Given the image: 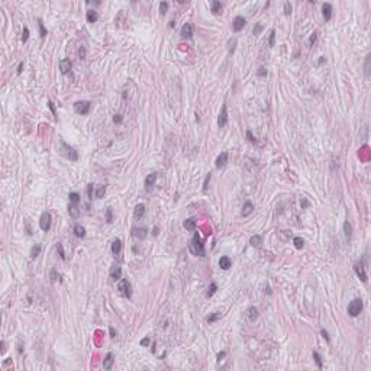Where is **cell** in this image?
Segmentation results:
<instances>
[{"instance_id": "obj_28", "label": "cell", "mask_w": 371, "mask_h": 371, "mask_svg": "<svg viewBox=\"0 0 371 371\" xmlns=\"http://www.w3.org/2000/svg\"><path fill=\"white\" fill-rule=\"evenodd\" d=\"M74 234H76L77 238H84V236H86V229H84L81 225L77 223V225L74 226Z\"/></svg>"}, {"instance_id": "obj_31", "label": "cell", "mask_w": 371, "mask_h": 371, "mask_svg": "<svg viewBox=\"0 0 371 371\" xmlns=\"http://www.w3.org/2000/svg\"><path fill=\"white\" fill-rule=\"evenodd\" d=\"M293 244H294V247L297 248V249H302L304 247V241L300 238V236H296L294 239H293Z\"/></svg>"}, {"instance_id": "obj_33", "label": "cell", "mask_w": 371, "mask_h": 371, "mask_svg": "<svg viewBox=\"0 0 371 371\" xmlns=\"http://www.w3.org/2000/svg\"><path fill=\"white\" fill-rule=\"evenodd\" d=\"M39 254H41V245L36 244V245H34L32 249H31V257H32V258H36Z\"/></svg>"}, {"instance_id": "obj_35", "label": "cell", "mask_w": 371, "mask_h": 371, "mask_svg": "<svg viewBox=\"0 0 371 371\" xmlns=\"http://www.w3.org/2000/svg\"><path fill=\"white\" fill-rule=\"evenodd\" d=\"M112 220H113V210H112V207H107L106 209V222L112 223Z\"/></svg>"}, {"instance_id": "obj_30", "label": "cell", "mask_w": 371, "mask_h": 371, "mask_svg": "<svg viewBox=\"0 0 371 371\" xmlns=\"http://www.w3.org/2000/svg\"><path fill=\"white\" fill-rule=\"evenodd\" d=\"M216 290H217V284L215 281H212L210 286H209V289H207V292H206V297H212L215 293H216Z\"/></svg>"}, {"instance_id": "obj_60", "label": "cell", "mask_w": 371, "mask_h": 371, "mask_svg": "<svg viewBox=\"0 0 371 371\" xmlns=\"http://www.w3.org/2000/svg\"><path fill=\"white\" fill-rule=\"evenodd\" d=\"M4 347H6V344H4V341H1V352H4V351H6Z\"/></svg>"}, {"instance_id": "obj_9", "label": "cell", "mask_w": 371, "mask_h": 371, "mask_svg": "<svg viewBox=\"0 0 371 371\" xmlns=\"http://www.w3.org/2000/svg\"><path fill=\"white\" fill-rule=\"evenodd\" d=\"M245 18H242V16H236L235 19H234V22H232V29H234V32H239V31H242L244 29V26H245Z\"/></svg>"}, {"instance_id": "obj_61", "label": "cell", "mask_w": 371, "mask_h": 371, "mask_svg": "<svg viewBox=\"0 0 371 371\" xmlns=\"http://www.w3.org/2000/svg\"><path fill=\"white\" fill-rule=\"evenodd\" d=\"M152 235H154V236H157V235H158V228H157V226L154 228V232H152Z\"/></svg>"}, {"instance_id": "obj_20", "label": "cell", "mask_w": 371, "mask_h": 371, "mask_svg": "<svg viewBox=\"0 0 371 371\" xmlns=\"http://www.w3.org/2000/svg\"><path fill=\"white\" fill-rule=\"evenodd\" d=\"M155 181H157V173H151V174H148L145 179V186H146V190L151 187V186H154L155 184Z\"/></svg>"}, {"instance_id": "obj_54", "label": "cell", "mask_w": 371, "mask_h": 371, "mask_svg": "<svg viewBox=\"0 0 371 371\" xmlns=\"http://www.w3.org/2000/svg\"><path fill=\"white\" fill-rule=\"evenodd\" d=\"M141 345L142 347H148L149 345V338H144L142 341H141Z\"/></svg>"}, {"instance_id": "obj_43", "label": "cell", "mask_w": 371, "mask_h": 371, "mask_svg": "<svg viewBox=\"0 0 371 371\" xmlns=\"http://www.w3.org/2000/svg\"><path fill=\"white\" fill-rule=\"evenodd\" d=\"M290 13H292V4H290L289 1H286V3H284V15L289 16Z\"/></svg>"}, {"instance_id": "obj_40", "label": "cell", "mask_w": 371, "mask_h": 371, "mask_svg": "<svg viewBox=\"0 0 371 371\" xmlns=\"http://www.w3.org/2000/svg\"><path fill=\"white\" fill-rule=\"evenodd\" d=\"M219 317H220V313H213V315L207 316V322H209V323H213V322H216Z\"/></svg>"}, {"instance_id": "obj_4", "label": "cell", "mask_w": 371, "mask_h": 371, "mask_svg": "<svg viewBox=\"0 0 371 371\" xmlns=\"http://www.w3.org/2000/svg\"><path fill=\"white\" fill-rule=\"evenodd\" d=\"M118 289H119V292H120L122 296L128 297V299H131V296H132V286H131V283L126 280V278H122V280H120L119 286H118Z\"/></svg>"}, {"instance_id": "obj_24", "label": "cell", "mask_w": 371, "mask_h": 371, "mask_svg": "<svg viewBox=\"0 0 371 371\" xmlns=\"http://www.w3.org/2000/svg\"><path fill=\"white\" fill-rule=\"evenodd\" d=\"M134 235L138 238V239H145L146 235H148V229H146L145 226H142V228H139V229H136L135 234Z\"/></svg>"}, {"instance_id": "obj_42", "label": "cell", "mask_w": 371, "mask_h": 371, "mask_svg": "<svg viewBox=\"0 0 371 371\" xmlns=\"http://www.w3.org/2000/svg\"><path fill=\"white\" fill-rule=\"evenodd\" d=\"M313 358H315V361H316V364H317V367L319 368H322V358H320V355L317 354V352H313Z\"/></svg>"}, {"instance_id": "obj_26", "label": "cell", "mask_w": 371, "mask_h": 371, "mask_svg": "<svg viewBox=\"0 0 371 371\" xmlns=\"http://www.w3.org/2000/svg\"><path fill=\"white\" fill-rule=\"evenodd\" d=\"M184 228L187 229V231H194L196 229V219H193V217H190V219H187V220H184Z\"/></svg>"}, {"instance_id": "obj_23", "label": "cell", "mask_w": 371, "mask_h": 371, "mask_svg": "<svg viewBox=\"0 0 371 371\" xmlns=\"http://www.w3.org/2000/svg\"><path fill=\"white\" fill-rule=\"evenodd\" d=\"M257 317H258V310H257V307L251 306V307L248 309V319H249V322H255Z\"/></svg>"}, {"instance_id": "obj_48", "label": "cell", "mask_w": 371, "mask_h": 371, "mask_svg": "<svg viewBox=\"0 0 371 371\" xmlns=\"http://www.w3.org/2000/svg\"><path fill=\"white\" fill-rule=\"evenodd\" d=\"M79 55H80V58H81V60H84V58H86V48H84V46H80Z\"/></svg>"}, {"instance_id": "obj_14", "label": "cell", "mask_w": 371, "mask_h": 371, "mask_svg": "<svg viewBox=\"0 0 371 371\" xmlns=\"http://www.w3.org/2000/svg\"><path fill=\"white\" fill-rule=\"evenodd\" d=\"M144 215H145V204H144V203L136 204L135 209H134V217H135V219H141Z\"/></svg>"}, {"instance_id": "obj_47", "label": "cell", "mask_w": 371, "mask_h": 371, "mask_svg": "<svg viewBox=\"0 0 371 371\" xmlns=\"http://www.w3.org/2000/svg\"><path fill=\"white\" fill-rule=\"evenodd\" d=\"M274 41H275V31H271V32H270V42H268V45L274 46Z\"/></svg>"}, {"instance_id": "obj_21", "label": "cell", "mask_w": 371, "mask_h": 371, "mask_svg": "<svg viewBox=\"0 0 371 371\" xmlns=\"http://www.w3.org/2000/svg\"><path fill=\"white\" fill-rule=\"evenodd\" d=\"M252 212H254V204L248 200V202L244 203V207H242V216H249Z\"/></svg>"}, {"instance_id": "obj_11", "label": "cell", "mask_w": 371, "mask_h": 371, "mask_svg": "<svg viewBox=\"0 0 371 371\" xmlns=\"http://www.w3.org/2000/svg\"><path fill=\"white\" fill-rule=\"evenodd\" d=\"M322 15H323L325 21H331V18H332V4L331 3H323V6H322Z\"/></svg>"}, {"instance_id": "obj_58", "label": "cell", "mask_w": 371, "mask_h": 371, "mask_svg": "<svg viewBox=\"0 0 371 371\" xmlns=\"http://www.w3.org/2000/svg\"><path fill=\"white\" fill-rule=\"evenodd\" d=\"M315 41H316V32H313V34H312V36H310V41H309V42H310V44H313Z\"/></svg>"}, {"instance_id": "obj_32", "label": "cell", "mask_w": 371, "mask_h": 371, "mask_svg": "<svg viewBox=\"0 0 371 371\" xmlns=\"http://www.w3.org/2000/svg\"><path fill=\"white\" fill-rule=\"evenodd\" d=\"M370 60H371V55H367L365 64H364V74H365V77H370Z\"/></svg>"}, {"instance_id": "obj_44", "label": "cell", "mask_w": 371, "mask_h": 371, "mask_svg": "<svg viewBox=\"0 0 371 371\" xmlns=\"http://www.w3.org/2000/svg\"><path fill=\"white\" fill-rule=\"evenodd\" d=\"M28 38H29V29H28V28H23L22 41H23V42H26V41H28Z\"/></svg>"}, {"instance_id": "obj_46", "label": "cell", "mask_w": 371, "mask_h": 371, "mask_svg": "<svg viewBox=\"0 0 371 371\" xmlns=\"http://www.w3.org/2000/svg\"><path fill=\"white\" fill-rule=\"evenodd\" d=\"M57 249L60 251V257H61V259H65V254H64V248H62V244H58V245H57Z\"/></svg>"}, {"instance_id": "obj_17", "label": "cell", "mask_w": 371, "mask_h": 371, "mask_svg": "<svg viewBox=\"0 0 371 371\" xmlns=\"http://www.w3.org/2000/svg\"><path fill=\"white\" fill-rule=\"evenodd\" d=\"M342 228H344V235H345V239H347V241H351V238H352V226H351V223H349L348 220H345Z\"/></svg>"}, {"instance_id": "obj_41", "label": "cell", "mask_w": 371, "mask_h": 371, "mask_svg": "<svg viewBox=\"0 0 371 371\" xmlns=\"http://www.w3.org/2000/svg\"><path fill=\"white\" fill-rule=\"evenodd\" d=\"M210 179H212V176H210V173L204 177V181H203V191H206L207 190V186H209V181H210Z\"/></svg>"}, {"instance_id": "obj_45", "label": "cell", "mask_w": 371, "mask_h": 371, "mask_svg": "<svg viewBox=\"0 0 371 371\" xmlns=\"http://www.w3.org/2000/svg\"><path fill=\"white\" fill-rule=\"evenodd\" d=\"M261 31H262V25L261 23H257L255 26H254V35L257 36V35L261 34Z\"/></svg>"}, {"instance_id": "obj_12", "label": "cell", "mask_w": 371, "mask_h": 371, "mask_svg": "<svg viewBox=\"0 0 371 371\" xmlns=\"http://www.w3.org/2000/svg\"><path fill=\"white\" fill-rule=\"evenodd\" d=\"M110 277H112L113 280H120L122 278V268L118 264L112 265V268H110Z\"/></svg>"}, {"instance_id": "obj_16", "label": "cell", "mask_w": 371, "mask_h": 371, "mask_svg": "<svg viewBox=\"0 0 371 371\" xmlns=\"http://www.w3.org/2000/svg\"><path fill=\"white\" fill-rule=\"evenodd\" d=\"M68 213L71 217H74V219H77L80 216V209L79 206H77V203H71L70 206H68Z\"/></svg>"}, {"instance_id": "obj_27", "label": "cell", "mask_w": 371, "mask_h": 371, "mask_svg": "<svg viewBox=\"0 0 371 371\" xmlns=\"http://www.w3.org/2000/svg\"><path fill=\"white\" fill-rule=\"evenodd\" d=\"M212 13H213V15L222 13V3H220V1H217V0L212 1Z\"/></svg>"}, {"instance_id": "obj_25", "label": "cell", "mask_w": 371, "mask_h": 371, "mask_svg": "<svg viewBox=\"0 0 371 371\" xmlns=\"http://www.w3.org/2000/svg\"><path fill=\"white\" fill-rule=\"evenodd\" d=\"M86 19H87V22L94 23L97 19H99V15H97V12L96 10H89L87 12V15H86Z\"/></svg>"}, {"instance_id": "obj_50", "label": "cell", "mask_w": 371, "mask_h": 371, "mask_svg": "<svg viewBox=\"0 0 371 371\" xmlns=\"http://www.w3.org/2000/svg\"><path fill=\"white\" fill-rule=\"evenodd\" d=\"M247 138L251 141V142H257V139H255V136L251 134V131H247Z\"/></svg>"}, {"instance_id": "obj_64", "label": "cell", "mask_w": 371, "mask_h": 371, "mask_svg": "<svg viewBox=\"0 0 371 371\" xmlns=\"http://www.w3.org/2000/svg\"><path fill=\"white\" fill-rule=\"evenodd\" d=\"M307 206V200H303V203H302V207H306Z\"/></svg>"}, {"instance_id": "obj_29", "label": "cell", "mask_w": 371, "mask_h": 371, "mask_svg": "<svg viewBox=\"0 0 371 371\" xmlns=\"http://www.w3.org/2000/svg\"><path fill=\"white\" fill-rule=\"evenodd\" d=\"M249 244L252 245V247H258L262 244V236L261 235H254L251 236V239H249Z\"/></svg>"}, {"instance_id": "obj_49", "label": "cell", "mask_w": 371, "mask_h": 371, "mask_svg": "<svg viewBox=\"0 0 371 371\" xmlns=\"http://www.w3.org/2000/svg\"><path fill=\"white\" fill-rule=\"evenodd\" d=\"M258 76L259 77H265L267 76V70H265V67H261L258 70Z\"/></svg>"}, {"instance_id": "obj_55", "label": "cell", "mask_w": 371, "mask_h": 371, "mask_svg": "<svg viewBox=\"0 0 371 371\" xmlns=\"http://www.w3.org/2000/svg\"><path fill=\"white\" fill-rule=\"evenodd\" d=\"M55 280H57V271L51 270V281H55Z\"/></svg>"}, {"instance_id": "obj_57", "label": "cell", "mask_w": 371, "mask_h": 371, "mask_svg": "<svg viewBox=\"0 0 371 371\" xmlns=\"http://www.w3.org/2000/svg\"><path fill=\"white\" fill-rule=\"evenodd\" d=\"M322 336L325 338V339H326V341H328V342H329V341H331V339H329V336H328V332H326L325 329H322Z\"/></svg>"}, {"instance_id": "obj_5", "label": "cell", "mask_w": 371, "mask_h": 371, "mask_svg": "<svg viewBox=\"0 0 371 371\" xmlns=\"http://www.w3.org/2000/svg\"><path fill=\"white\" fill-rule=\"evenodd\" d=\"M90 107H91V103L87 100L77 101L74 104V110H76V113H79V115H87V113L90 112Z\"/></svg>"}, {"instance_id": "obj_37", "label": "cell", "mask_w": 371, "mask_h": 371, "mask_svg": "<svg viewBox=\"0 0 371 371\" xmlns=\"http://www.w3.org/2000/svg\"><path fill=\"white\" fill-rule=\"evenodd\" d=\"M168 10V3L167 1H161L159 3V12H161V15H165Z\"/></svg>"}, {"instance_id": "obj_8", "label": "cell", "mask_w": 371, "mask_h": 371, "mask_svg": "<svg viewBox=\"0 0 371 371\" xmlns=\"http://www.w3.org/2000/svg\"><path fill=\"white\" fill-rule=\"evenodd\" d=\"M354 270L357 273V275L360 277V280L362 283H367V274H365V270H364V262L360 261V262H357L355 265H354Z\"/></svg>"}, {"instance_id": "obj_52", "label": "cell", "mask_w": 371, "mask_h": 371, "mask_svg": "<svg viewBox=\"0 0 371 371\" xmlns=\"http://www.w3.org/2000/svg\"><path fill=\"white\" fill-rule=\"evenodd\" d=\"M87 194H89V199H93V184H89V187H87Z\"/></svg>"}, {"instance_id": "obj_1", "label": "cell", "mask_w": 371, "mask_h": 371, "mask_svg": "<svg viewBox=\"0 0 371 371\" xmlns=\"http://www.w3.org/2000/svg\"><path fill=\"white\" fill-rule=\"evenodd\" d=\"M190 251L193 252V254H194V255H199V257H203V255L206 254V251H204V247H203L202 241H200V236H199V234H197V232L194 234L193 239H191Z\"/></svg>"}, {"instance_id": "obj_36", "label": "cell", "mask_w": 371, "mask_h": 371, "mask_svg": "<svg viewBox=\"0 0 371 371\" xmlns=\"http://www.w3.org/2000/svg\"><path fill=\"white\" fill-rule=\"evenodd\" d=\"M68 197H70V202H71V203H79L80 202V194H79V193H70V194H68Z\"/></svg>"}, {"instance_id": "obj_6", "label": "cell", "mask_w": 371, "mask_h": 371, "mask_svg": "<svg viewBox=\"0 0 371 371\" xmlns=\"http://www.w3.org/2000/svg\"><path fill=\"white\" fill-rule=\"evenodd\" d=\"M51 220H52V217H51V215L48 213V212H44V213L41 215L39 226H41V229H42L44 232H48V231H49V228H51Z\"/></svg>"}, {"instance_id": "obj_18", "label": "cell", "mask_w": 371, "mask_h": 371, "mask_svg": "<svg viewBox=\"0 0 371 371\" xmlns=\"http://www.w3.org/2000/svg\"><path fill=\"white\" fill-rule=\"evenodd\" d=\"M113 362H115V357H113L112 352H109L107 355H106V358L103 361V367H104V370H110L113 365Z\"/></svg>"}, {"instance_id": "obj_22", "label": "cell", "mask_w": 371, "mask_h": 371, "mask_svg": "<svg viewBox=\"0 0 371 371\" xmlns=\"http://www.w3.org/2000/svg\"><path fill=\"white\" fill-rule=\"evenodd\" d=\"M122 249V241L120 239H115L112 242V254L113 255H118Z\"/></svg>"}, {"instance_id": "obj_15", "label": "cell", "mask_w": 371, "mask_h": 371, "mask_svg": "<svg viewBox=\"0 0 371 371\" xmlns=\"http://www.w3.org/2000/svg\"><path fill=\"white\" fill-rule=\"evenodd\" d=\"M226 162H228V152H220V155L216 158L215 165H216V168H222Z\"/></svg>"}, {"instance_id": "obj_10", "label": "cell", "mask_w": 371, "mask_h": 371, "mask_svg": "<svg viewBox=\"0 0 371 371\" xmlns=\"http://www.w3.org/2000/svg\"><path fill=\"white\" fill-rule=\"evenodd\" d=\"M180 35H181V38L190 39L191 36H193V25H191V23H186V25H183Z\"/></svg>"}, {"instance_id": "obj_2", "label": "cell", "mask_w": 371, "mask_h": 371, "mask_svg": "<svg viewBox=\"0 0 371 371\" xmlns=\"http://www.w3.org/2000/svg\"><path fill=\"white\" fill-rule=\"evenodd\" d=\"M362 312V300L361 299H354L352 302H349L348 304V315L355 317Z\"/></svg>"}, {"instance_id": "obj_13", "label": "cell", "mask_w": 371, "mask_h": 371, "mask_svg": "<svg viewBox=\"0 0 371 371\" xmlns=\"http://www.w3.org/2000/svg\"><path fill=\"white\" fill-rule=\"evenodd\" d=\"M71 61L70 60H67V58H64V60H61L60 61V70H61V73L62 74H67V73H70V70H71Z\"/></svg>"}, {"instance_id": "obj_59", "label": "cell", "mask_w": 371, "mask_h": 371, "mask_svg": "<svg viewBox=\"0 0 371 371\" xmlns=\"http://www.w3.org/2000/svg\"><path fill=\"white\" fill-rule=\"evenodd\" d=\"M22 71H23V62H21V64H19V67H18V74H21Z\"/></svg>"}, {"instance_id": "obj_51", "label": "cell", "mask_w": 371, "mask_h": 371, "mask_svg": "<svg viewBox=\"0 0 371 371\" xmlns=\"http://www.w3.org/2000/svg\"><path fill=\"white\" fill-rule=\"evenodd\" d=\"M113 122L115 123H122V116L120 115H115L113 116Z\"/></svg>"}, {"instance_id": "obj_56", "label": "cell", "mask_w": 371, "mask_h": 371, "mask_svg": "<svg viewBox=\"0 0 371 371\" xmlns=\"http://www.w3.org/2000/svg\"><path fill=\"white\" fill-rule=\"evenodd\" d=\"M225 355H226V352H223V351L219 352V354H217V361H220L222 358H225Z\"/></svg>"}, {"instance_id": "obj_34", "label": "cell", "mask_w": 371, "mask_h": 371, "mask_svg": "<svg viewBox=\"0 0 371 371\" xmlns=\"http://www.w3.org/2000/svg\"><path fill=\"white\" fill-rule=\"evenodd\" d=\"M104 193H106V187H104V186H99L97 190H96V197H97V199H101V197L104 196Z\"/></svg>"}, {"instance_id": "obj_38", "label": "cell", "mask_w": 371, "mask_h": 371, "mask_svg": "<svg viewBox=\"0 0 371 371\" xmlns=\"http://www.w3.org/2000/svg\"><path fill=\"white\" fill-rule=\"evenodd\" d=\"M38 23H39V31H41V38H45L46 36V29L42 23V19H38Z\"/></svg>"}, {"instance_id": "obj_19", "label": "cell", "mask_w": 371, "mask_h": 371, "mask_svg": "<svg viewBox=\"0 0 371 371\" xmlns=\"http://www.w3.org/2000/svg\"><path fill=\"white\" fill-rule=\"evenodd\" d=\"M231 265H232V261H231L229 257H220V259H219V267H220L222 270H229Z\"/></svg>"}, {"instance_id": "obj_63", "label": "cell", "mask_w": 371, "mask_h": 371, "mask_svg": "<svg viewBox=\"0 0 371 371\" xmlns=\"http://www.w3.org/2000/svg\"><path fill=\"white\" fill-rule=\"evenodd\" d=\"M110 335H112V338H115V335H116V334H115V329H113V328H110Z\"/></svg>"}, {"instance_id": "obj_7", "label": "cell", "mask_w": 371, "mask_h": 371, "mask_svg": "<svg viewBox=\"0 0 371 371\" xmlns=\"http://www.w3.org/2000/svg\"><path fill=\"white\" fill-rule=\"evenodd\" d=\"M226 123H228V109H226V104L222 106V110L217 116V126L219 128H225Z\"/></svg>"}, {"instance_id": "obj_39", "label": "cell", "mask_w": 371, "mask_h": 371, "mask_svg": "<svg viewBox=\"0 0 371 371\" xmlns=\"http://www.w3.org/2000/svg\"><path fill=\"white\" fill-rule=\"evenodd\" d=\"M229 45H231V46H229V55H232V54L235 52V46H236V39H235V38L229 41Z\"/></svg>"}, {"instance_id": "obj_62", "label": "cell", "mask_w": 371, "mask_h": 371, "mask_svg": "<svg viewBox=\"0 0 371 371\" xmlns=\"http://www.w3.org/2000/svg\"><path fill=\"white\" fill-rule=\"evenodd\" d=\"M326 60H325V57H320V60H319V64H323Z\"/></svg>"}, {"instance_id": "obj_3", "label": "cell", "mask_w": 371, "mask_h": 371, "mask_svg": "<svg viewBox=\"0 0 371 371\" xmlns=\"http://www.w3.org/2000/svg\"><path fill=\"white\" fill-rule=\"evenodd\" d=\"M61 151H62V154H64L67 158H70L71 161H77V159H79V152H77L74 148H71L70 145H67L64 141L61 142Z\"/></svg>"}, {"instance_id": "obj_53", "label": "cell", "mask_w": 371, "mask_h": 371, "mask_svg": "<svg viewBox=\"0 0 371 371\" xmlns=\"http://www.w3.org/2000/svg\"><path fill=\"white\" fill-rule=\"evenodd\" d=\"M48 106H49V109H51L52 115H55V104H54V103H52L51 100H48Z\"/></svg>"}]
</instances>
